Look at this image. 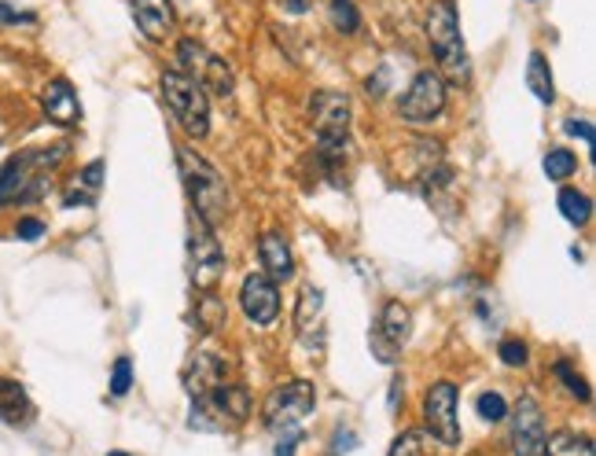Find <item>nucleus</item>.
Instances as JSON below:
<instances>
[{
  "instance_id": "nucleus-1",
  "label": "nucleus",
  "mask_w": 596,
  "mask_h": 456,
  "mask_svg": "<svg viewBox=\"0 0 596 456\" xmlns=\"http://www.w3.org/2000/svg\"><path fill=\"white\" fill-rule=\"evenodd\" d=\"M177 166H181L184 192H189V199H192V213L199 221H207L210 229H218L232 210L225 177L213 170L195 147H177Z\"/></svg>"
},
{
  "instance_id": "nucleus-2",
  "label": "nucleus",
  "mask_w": 596,
  "mask_h": 456,
  "mask_svg": "<svg viewBox=\"0 0 596 456\" xmlns=\"http://www.w3.org/2000/svg\"><path fill=\"white\" fill-rule=\"evenodd\" d=\"M313 133H316V158L328 173L342 170V158L350 152V100L342 92L321 89L310 100Z\"/></svg>"
},
{
  "instance_id": "nucleus-3",
  "label": "nucleus",
  "mask_w": 596,
  "mask_h": 456,
  "mask_svg": "<svg viewBox=\"0 0 596 456\" xmlns=\"http://www.w3.org/2000/svg\"><path fill=\"white\" fill-rule=\"evenodd\" d=\"M427 44H431L439 70L453 81H468L471 78V63L468 49H464V34H461V12H456V0H435L431 12H427Z\"/></svg>"
},
{
  "instance_id": "nucleus-4",
  "label": "nucleus",
  "mask_w": 596,
  "mask_h": 456,
  "mask_svg": "<svg viewBox=\"0 0 596 456\" xmlns=\"http://www.w3.org/2000/svg\"><path fill=\"white\" fill-rule=\"evenodd\" d=\"M63 155H67V144L41 147V152H23L15 158H8V166L0 170V207L41 195L44 188H49V173L55 170V162H60Z\"/></svg>"
},
{
  "instance_id": "nucleus-5",
  "label": "nucleus",
  "mask_w": 596,
  "mask_h": 456,
  "mask_svg": "<svg viewBox=\"0 0 596 456\" xmlns=\"http://www.w3.org/2000/svg\"><path fill=\"white\" fill-rule=\"evenodd\" d=\"M158 92H163L166 107H170V115L184 133L195 136V141H203L210 133V100L199 81H192L181 70H166L158 78Z\"/></svg>"
},
{
  "instance_id": "nucleus-6",
  "label": "nucleus",
  "mask_w": 596,
  "mask_h": 456,
  "mask_svg": "<svg viewBox=\"0 0 596 456\" xmlns=\"http://www.w3.org/2000/svg\"><path fill=\"white\" fill-rule=\"evenodd\" d=\"M247 416H250V394H247V387L221 383L218 390H210V394L195 398V402H192V416H189V427H192V431L229 434V431H236L239 424H247Z\"/></svg>"
},
{
  "instance_id": "nucleus-7",
  "label": "nucleus",
  "mask_w": 596,
  "mask_h": 456,
  "mask_svg": "<svg viewBox=\"0 0 596 456\" xmlns=\"http://www.w3.org/2000/svg\"><path fill=\"white\" fill-rule=\"evenodd\" d=\"M189 276L199 291H213L221 284V276H225V250H221L213 229L195 213L189 225Z\"/></svg>"
},
{
  "instance_id": "nucleus-8",
  "label": "nucleus",
  "mask_w": 596,
  "mask_h": 456,
  "mask_svg": "<svg viewBox=\"0 0 596 456\" xmlns=\"http://www.w3.org/2000/svg\"><path fill=\"white\" fill-rule=\"evenodd\" d=\"M316 405V390L313 383H306V379H291V383L276 387L273 394L265 398V408H262V420L269 431H298L302 427L306 416L313 413Z\"/></svg>"
},
{
  "instance_id": "nucleus-9",
  "label": "nucleus",
  "mask_w": 596,
  "mask_h": 456,
  "mask_svg": "<svg viewBox=\"0 0 596 456\" xmlns=\"http://www.w3.org/2000/svg\"><path fill=\"white\" fill-rule=\"evenodd\" d=\"M445 110V81L439 70H420L409 81L405 96L398 100V115L409 126H431Z\"/></svg>"
},
{
  "instance_id": "nucleus-10",
  "label": "nucleus",
  "mask_w": 596,
  "mask_h": 456,
  "mask_svg": "<svg viewBox=\"0 0 596 456\" xmlns=\"http://www.w3.org/2000/svg\"><path fill=\"white\" fill-rule=\"evenodd\" d=\"M177 70L189 74L192 81H199L203 89L218 92V96H229V92H232L229 63L221 60V55H213L207 44L192 41V37H184V41L177 44Z\"/></svg>"
},
{
  "instance_id": "nucleus-11",
  "label": "nucleus",
  "mask_w": 596,
  "mask_h": 456,
  "mask_svg": "<svg viewBox=\"0 0 596 456\" xmlns=\"http://www.w3.org/2000/svg\"><path fill=\"white\" fill-rule=\"evenodd\" d=\"M413 335V310L405 302H387L384 313L376 321V331H372V353H376L384 365H394L398 353Z\"/></svg>"
},
{
  "instance_id": "nucleus-12",
  "label": "nucleus",
  "mask_w": 596,
  "mask_h": 456,
  "mask_svg": "<svg viewBox=\"0 0 596 456\" xmlns=\"http://www.w3.org/2000/svg\"><path fill=\"white\" fill-rule=\"evenodd\" d=\"M424 420H427V431H431L442 445H461V420H456V383L442 379V383H435L431 390H427Z\"/></svg>"
},
{
  "instance_id": "nucleus-13",
  "label": "nucleus",
  "mask_w": 596,
  "mask_h": 456,
  "mask_svg": "<svg viewBox=\"0 0 596 456\" xmlns=\"http://www.w3.org/2000/svg\"><path fill=\"white\" fill-rule=\"evenodd\" d=\"M239 305H244L250 324L269 328V324H276V316H281V287L269 281L265 273H250L244 276V287H239Z\"/></svg>"
},
{
  "instance_id": "nucleus-14",
  "label": "nucleus",
  "mask_w": 596,
  "mask_h": 456,
  "mask_svg": "<svg viewBox=\"0 0 596 456\" xmlns=\"http://www.w3.org/2000/svg\"><path fill=\"white\" fill-rule=\"evenodd\" d=\"M545 420L534 398H519L516 420H511V456H542L545 453Z\"/></svg>"
},
{
  "instance_id": "nucleus-15",
  "label": "nucleus",
  "mask_w": 596,
  "mask_h": 456,
  "mask_svg": "<svg viewBox=\"0 0 596 456\" xmlns=\"http://www.w3.org/2000/svg\"><path fill=\"white\" fill-rule=\"evenodd\" d=\"M181 383L195 402V398H203V394H210V390H218L221 383H229V361L213 350H195L181 372Z\"/></svg>"
},
{
  "instance_id": "nucleus-16",
  "label": "nucleus",
  "mask_w": 596,
  "mask_h": 456,
  "mask_svg": "<svg viewBox=\"0 0 596 456\" xmlns=\"http://www.w3.org/2000/svg\"><path fill=\"white\" fill-rule=\"evenodd\" d=\"M295 335L298 342H302L306 350L321 353L324 350V291L321 287H302V295H298V305H295Z\"/></svg>"
},
{
  "instance_id": "nucleus-17",
  "label": "nucleus",
  "mask_w": 596,
  "mask_h": 456,
  "mask_svg": "<svg viewBox=\"0 0 596 456\" xmlns=\"http://www.w3.org/2000/svg\"><path fill=\"white\" fill-rule=\"evenodd\" d=\"M41 107L52 122L60 126H78L81 122V104H78V92L70 89L67 78H55L41 89Z\"/></svg>"
},
{
  "instance_id": "nucleus-18",
  "label": "nucleus",
  "mask_w": 596,
  "mask_h": 456,
  "mask_svg": "<svg viewBox=\"0 0 596 456\" xmlns=\"http://www.w3.org/2000/svg\"><path fill=\"white\" fill-rule=\"evenodd\" d=\"M133 18L147 41H166L177 23L170 0H133Z\"/></svg>"
},
{
  "instance_id": "nucleus-19",
  "label": "nucleus",
  "mask_w": 596,
  "mask_h": 456,
  "mask_svg": "<svg viewBox=\"0 0 596 456\" xmlns=\"http://www.w3.org/2000/svg\"><path fill=\"white\" fill-rule=\"evenodd\" d=\"M258 258H262L265 265V276L273 284H284L295 276V255L291 247H287V239L281 232H265L262 239H258Z\"/></svg>"
},
{
  "instance_id": "nucleus-20",
  "label": "nucleus",
  "mask_w": 596,
  "mask_h": 456,
  "mask_svg": "<svg viewBox=\"0 0 596 456\" xmlns=\"http://www.w3.org/2000/svg\"><path fill=\"white\" fill-rule=\"evenodd\" d=\"M0 420L12 424V427H23V424L34 420L30 394L23 390V383H15V379H4V376H0Z\"/></svg>"
},
{
  "instance_id": "nucleus-21",
  "label": "nucleus",
  "mask_w": 596,
  "mask_h": 456,
  "mask_svg": "<svg viewBox=\"0 0 596 456\" xmlns=\"http://www.w3.org/2000/svg\"><path fill=\"white\" fill-rule=\"evenodd\" d=\"M527 86L534 92L542 104H553L556 100V81H553V70H548V60L542 52H530L527 60Z\"/></svg>"
},
{
  "instance_id": "nucleus-22",
  "label": "nucleus",
  "mask_w": 596,
  "mask_h": 456,
  "mask_svg": "<svg viewBox=\"0 0 596 456\" xmlns=\"http://www.w3.org/2000/svg\"><path fill=\"white\" fill-rule=\"evenodd\" d=\"M100 184H104V162H89L86 170L78 173V184H74V192L67 195V207H86V203L96 199Z\"/></svg>"
},
{
  "instance_id": "nucleus-23",
  "label": "nucleus",
  "mask_w": 596,
  "mask_h": 456,
  "mask_svg": "<svg viewBox=\"0 0 596 456\" xmlns=\"http://www.w3.org/2000/svg\"><path fill=\"white\" fill-rule=\"evenodd\" d=\"M542 456H593V442L585 439V434L560 431V434H553V439H545Z\"/></svg>"
},
{
  "instance_id": "nucleus-24",
  "label": "nucleus",
  "mask_w": 596,
  "mask_h": 456,
  "mask_svg": "<svg viewBox=\"0 0 596 456\" xmlns=\"http://www.w3.org/2000/svg\"><path fill=\"white\" fill-rule=\"evenodd\" d=\"M556 203H560V213H563V218L571 221V225H579V229L593 218V199H589L585 192H579V188H563L560 199H556Z\"/></svg>"
},
{
  "instance_id": "nucleus-25",
  "label": "nucleus",
  "mask_w": 596,
  "mask_h": 456,
  "mask_svg": "<svg viewBox=\"0 0 596 456\" xmlns=\"http://www.w3.org/2000/svg\"><path fill=\"white\" fill-rule=\"evenodd\" d=\"M574 170H579V158H574L571 147H553L545 155V177L548 181H567Z\"/></svg>"
},
{
  "instance_id": "nucleus-26",
  "label": "nucleus",
  "mask_w": 596,
  "mask_h": 456,
  "mask_svg": "<svg viewBox=\"0 0 596 456\" xmlns=\"http://www.w3.org/2000/svg\"><path fill=\"white\" fill-rule=\"evenodd\" d=\"M328 15H332V26L339 34H358L361 30V12H358L353 0H332Z\"/></svg>"
},
{
  "instance_id": "nucleus-27",
  "label": "nucleus",
  "mask_w": 596,
  "mask_h": 456,
  "mask_svg": "<svg viewBox=\"0 0 596 456\" xmlns=\"http://www.w3.org/2000/svg\"><path fill=\"white\" fill-rule=\"evenodd\" d=\"M390 456H431V439L424 431H405L390 445Z\"/></svg>"
},
{
  "instance_id": "nucleus-28",
  "label": "nucleus",
  "mask_w": 596,
  "mask_h": 456,
  "mask_svg": "<svg viewBox=\"0 0 596 456\" xmlns=\"http://www.w3.org/2000/svg\"><path fill=\"white\" fill-rule=\"evenodd\" d=\"M475 408H479V416H482V420H490V424H497V420H505V416H508V402L497 394V390H487V394H479Z\"/></svg>"
},
{
  "instance_id": "nucleus-29",
  "label": "nucleus",
  "mask_w": 596,
  "mask_h": 456,
  "mask_svg": "<svg viewBox=\"0 0 596 456\" xmlns=\"http://www.w3.org/2000/svg\"><path fill=\"white\" fill-rule=\"evenodd\" d=\"M556 376H560L563 379V387L567 390H571V394L574 398H579V402H589V387H585V379L579 376V372H574L571 365H567V361H556Z\"/></svg>"
},
{
  "instance_id": "nucleus-30",
  "label": "nucleus",
  "mask_w": 596,
  "mask_h": 456,
  "mask_svg": "<svg viewBox=\"0 0 596 456\" xmlns=\"http://www.w3.org/2000/svg\"><path fill=\"white\" fill-rule=\"evenodd\" d=\"M129 387H133V365H129V357H118L115 372H111V394L122 398L129 394Z\"/></svg>"
},
{
  "instance_id": "nucleus-31",
  "label": "nucleus",
  "mask_w": 596,
  "mask_h": 456,
  "mask_svg": "<svg viewBox=\"0 0 596 456\" xmlns=\"http://www.w3.org/2000/svg\"><path fill=\"white\" fill-rule=\"evenodd\" d=\"M501 361L511 368H523L527 361H530V353H527V342H519V339H505L501 342Z\"/></svg>"
},
{
  "instance_id": "nucleus-32",
  "label": "nucleus",
  "mask_w": 596,
  "mask_h": 456,
  "mask_svg": "<svg viewBox=\"0 0 596 456\" xmlns=\"http://www.w3.org/2000/svg\"><path fill=\"white\" fill-rule=\"evenodd\" d=\"M15 236L18 239H26V244H34V239H41L44 236V221H37V218H23L15 225Z\"/></svg>"
},
{
  "instance_id": "nucleus-33",
  "label": "nucleus",
  "mask_w": 596,
  "mask_h": 456,
  "mask_svg": "<svg viewBox=\"0 0 596 456\" xmlns=\"http://www.w3.org/2000/svg\"><path fill=\"white\" fill-rule=\"evenodd\" d=\"M298 442H302V431H281V442H276L273 456H295Z\"/></svg>"
},
{
  "instance_id": "nucleus-34",
  "label": "nucleus",
  "mask_w": 596,
  "mask_h": 456,
  "mask_svg": "<svg viewBox=\"0 0 596 456\" xmlns=\"http://www.w3.org/2000/svg\"><path fill=\"white\" fill-rule=\"evenodd\" d=\"M0 23L4 26H18V23H34V15L30 12H15L12 4H4V0H0Z\"/></svg>"
},
{
  "instance_id": "nucleus-35",
  "label": "nucleus",
  "mask_w": 596,
  "mask_h": 456,
  "mask_svg": "<svg viewBox=\"0 0 596 456\" xmlns=\"http://www.w3.org/2000/svg\"><path fill=\"white\" fill-rule=\"evenodd\" d=\"M563 129H567V133H571V136H582L585 144H593V122H585V118H579V122H574V118H571V122H567Z\"/></svg>"
},
{
  "instance_id": "nucleus-36",
  "label": "nucleus",
  "mask_w": 596,
  "mask_h": 456,
  "mask_svg": "<svg viewBox=\"0 0 596 456\" xmlns=\"http://www.w3.org/2000/svg\"><path fill=\"white\" fill-rule=\"evenodd\" d=\"M287 8H291V12H306V0H287Z\"/></svg>"
},
{
  "instance_id": "nucleus-37",
  "label": "nucleus",
  "mask_w": 596,
  "mask_h": 456,
  "mask_svg": "<svg viewBox=\"0 0 596 456\" xmlns=\"http://www.w3.org/2000/svg\"><path fill=\"white\" fill-rule=\"evenodd\" d=\"M107 456H129V453H107Z\"/></svg>"
},
{
  "instance_id": "nucleus-38",
  "label": "nucleus",
  "mask_w": 596,
  "mask_h": 456,
  "mask_svg": "<svg viewBox=\"0 0 596 456\" xmlns=\"http://www.w3.org/2000/svg\"><path fill=\"white\" fill-rule=\"evenodd\" d=\"M530 4H537V0H530Z\"/></svg>"
}]
</instances>
